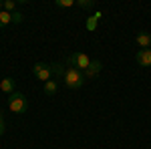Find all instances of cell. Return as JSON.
<instances>
[{"label": "cell", "instance_id": "ba28073f", "mask_svg": "<svg viewBox=\"0 0 151 149\" xmlns=\"http://www.w3.org/2000/svg\"><path fill=\"white\" fill-rule=\"evenodd\" d=\"M0 89L6 93V95H12V93H14V79H10V77L2 79L0 81Z\"/></svg>", "mask_w": 151, "mask_h": 149}, {"label": "cell", "instance_id": "2e32d148", "mask_svg": "<svg viewBox=\"0 0 151 149\" xmlns=\"http://www.w3.org/2000/svg\"><path fill=\"white\" fill-rule=\"evenodd\" d=\"M12 22L14 24L22 22V12H12Z\"/></svg>", "mask_w": 151, "mask_h": 149}, {"label": "cell", "instance_id": "5bb4252c", "mask_svg": "<svg viewBox=\"0 0 151 149\" xmlns=\"http://www.w3.org/2000/svg\"><path fill=\"white\" fill-rule=\"evenodd\" d=\"M50 71H52L55 75H65V69H63L60 63H52V65H50Z\"/></svg>", "mask_w": 151, "mask_h": 149}, {"label": "cell", "instance_id": "e0dca14e", "mask_svg": "<svg viewBox=\"0 0 151 149\" xmlns=\"http://www.w3.org/2000/svg\"><path fill=\"white\" fill-rule=\"evenodd\" d=\"M4 131H6V123H4V119H2V113H0V135H4Z\"/></svg>", "mask_w": 151, "mask_h": 149}, {"label": "cell", "instance_id": "8992f818", "mask_svg": "<svg viewBox=\"0 0 151 149\" xmlns=\"http://www.w3.org/2000/svg\"><path fill=\"white\" fill-rule=\"evenodd\" d=\"M101 63L99 60H91V65H89V69L85 71V79H93V77H97V73L101 71Z\"/></svg>", "mask_w": 151, "mask_h": 149}, {"label": "cell", "instance_id": "3957f363", "mask_svg": "<svg viewBox=\"0 0 151 149\" xmlns=\"http://www.w3.org/2000/svg\"><path fill=\"white\" fill-rule=\"evenodd\" d=\"M89 65H91V58L87 57L85 53H79V50H77V53H73L69 57V67H75V69L83 71V73L89 69Z\"/></svg>", "mask_w": 151, "mask_h": 149}, {"label": "cell", "instance_id": "30bf717a", "mask_svg": "<svg viewBox=\"0 0 151 149\" xmlns=\"http://www.w3.org/2000/svg\"><path fill=\"white\" fill-rule=\"evenodd\" d=\"M57 91H58L57 81H47V83H45V93H47V95H55Z\"/></svg>", "mask_w": 151, "mask_h": 149}, {"label": "cell", "instance_id": "9c48e42d", "mask_svg": "<svg viewBox=\"0 0 151 149\" xmlns=\"http://www.w3.org/2000/svg\"><path fill=\"white\" fill-rule=\"evenodd\" d=\"M12 22V14L6 10H0V28H4V26H8Z\"/></svg>", "mask_w": 151, "mask_h": 149}, {"label": "cell", "instance_id": "9a60e30c", "mask_svg": "<svg viewBox=\"0 0 151 149\" xmlns=\"http://www.w3.org/2000/svg\"><path fill=\"white\" fill-rule=\"evenodd\" d=\"M77 4H79L81 8H93V6H95V2H93V0H79Z\"/></svg>", "mask_w": 151, "mask_h": 149}, {"label": "cell", "instance_id": "277c9868", "mask_svg": "<svg viewBox=\"0 0 151 149\" xmlns=\"http://www.w3.org/2000/svg\"><path fill=\"white\" fill-rule=\"evenodd\" d=\"M32 73H35V77H36V79H38V81H42V83L50 81V77H52L50 65H47V63H36L35 67H32Z\"/></svg>", "mask_w": 151, "mask_h": 149}, {"label": "cell", "instance_id": "5b68a950", "mask_svg": "<svg viewBox=\"0 0 151 149\" xmlns=\"http://www.w3.org/2000/svg\"><path fill=\"white\" fill-rule=\"evenodd\" d=\"M137 63H139L141 67H151V48L137 50Z\"/></svg>", "mask_w": 151, "mask_h": 149}, {"label": "cell", "instance_id": "7c38bea8", "mask_svg": "<svg viewBox=\"0 0 151 149\" xmlns=\"http://www.w3.org/2000/svg\"><path fill=\"white\" fill-rule=\"evenodd\" d=\"M2 10H6V12H16V2L14 0H6L4 4H2Z\"/></svg>", "mask_w": 151, "mask_h": 149}, {"label": "cell", "instance_id": "8fae6325", "mask_svg": "<svg viewBox=\"0 0 151 149\" xmlns=\"http://www.w3.org/2000/svg\"><path fill=\"white\" fill-rule=\"evenodd\" d=\"M101 16H103L101 12H97L95 16H91V18L87 20V30H95V28H97V22L101 20Z\"/></svg>", "mask_w": 151, "mask_h": 149}, {"label": "cell", "instance_id": "7a4b0ae2", "mask_svg": "<svg viewBox=\"0 0 151 149\" xmlns=\"http://www.w3.org/2000/svg\"><path fill=\"white\" fill-rule=\"evenodd\" d=\"M8 109H10L12 113H16V115L26 113V109H28L26 97H24L22 93H18V91H14L12 95H8Z\"/></svg>", "mask_w": 151, "mask_h": 149}, {"label": "cell", "instance_id": "ac0fdd59", "mask_svg": "<svg viewBox=\"0 0 151 149\" xmlns=\"http://www.w3.org/2000/svg\"><path fill=\"white\" fill-rule=\"evenodd\" d=\"M2 4H4V2H2V0H0V10H2Z\"/></svg>", "mask_w": 151, "mask_h": 149}, {"label": "cell", "instance_id": "6da1fadb", "mask_svg": "<svg viewBox=\"0 0 151 149\" xmlns=\"http://www.w3.org/2000/svg\"><path fill=\"white\" fill-rule=\"evenodd\" d=\"M63 81H65V85L69 87V89H81L83 83H85V73L79 69H75V67H69V69H65V75H63Z\"/></svg>", "mask_w": 151, "mask_h": 149}, {"label": "cell", "instance_id": "52a82bcc", "mask_svg": "<svg viewBox=\"0 0 151 149\" xmlns=\"http://www.w3.org/2000/svg\"><path fill=\"white\" fill-rule=\"evenodd\" d=\"M135 42L141 46V48H151V36L147 32H139L135 36Z\"/></svg>", "mask_w": 151, "mask_h": 149}, {"label": "cell", "instance_id": "4fadbf2b", "mask_svg": "<svg viewBox=\"0 0 151 149\" xmlns=\"http://www.w3.org/2000/svg\"><path fill=\"white\" fill-rule=\"evenodd\" d=\"M55 4L58 8H70V6H75V0H57Z\"/></svg>", "mask_w": 151, "mask_h": 149}]
</instances>
